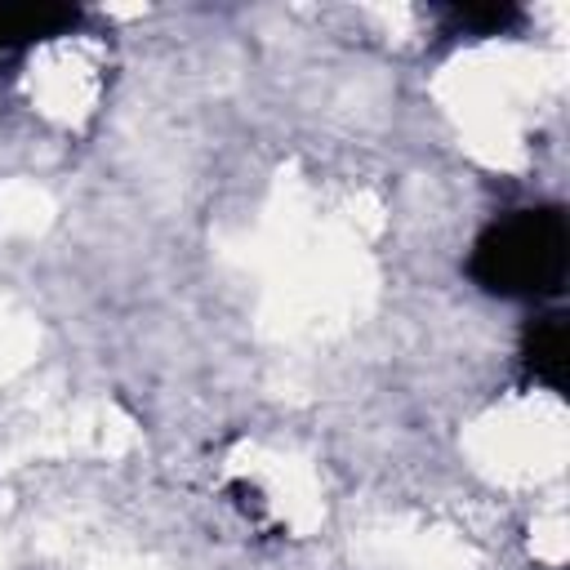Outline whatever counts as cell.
Listing matches in <instances>:
<instances>
[{"instance_id":"cell-1","label":"cell","mask_w":570,"mask_h":570,"mask_svg":"<svg viewBox=\"0 0 570 570\" xmlns=\"http://www.w3.org/2000/svg\"><path fill=\"white\" fill-rule=\"evenodd\" d=\"M566 258H570L566 214L557 205H539L494 218L468 254V276L499 298H548L566 281Z\"/></svg>"},{"instance_id":"cell-2","label":"cell","mask_w":570,"mask_h":570,"mask_svg":"<svg viewBox=\"0 0 570 570\" xmlns=\"http://www.w3.org/2000/svg\"><path fill=\"white\" fill-rule=\"evenodd\" d=\"M80 22L76 4H0V62L18 58L36 40H53Z\"/></svg>"},{"instance_id":"cell-3","label":"cell","mask_w":570,"mask_h":570,"mask_svg":"<svg viewBox=\"0 0 570 570\" xmlns=\"http://www.w3.org/2000/svg\"><path fill=\"white\" fill-rule=\"evenodd\" d=\"M521 356H525L534 379H543L548 387L561 392L566 387V321L561 316H539L534 325H525Z\"/></svg>"},{"instance_id":"cell-4","label":"cell","mask_w":570,"mask_h":570,"mask_svg":"<svg viewBox=\"0 0 570 570\" xmlns=\"http://www.w3.org/2000/svg\"><path fill=\"white\" fill-rule=\"evenodd\" d=\"M450 31H468V36H503L508 27L521 22L517 4H454L450 13Z\"/></svg>"}]
</instances>
